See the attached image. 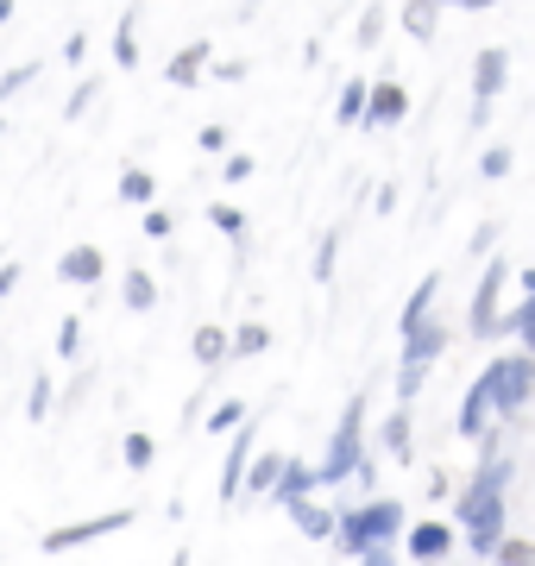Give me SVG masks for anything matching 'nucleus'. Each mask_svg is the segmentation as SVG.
Masks as SVG:
<instances>
[{"label":"nucleus","instance_id":"18","mask_svg":"<svg viewBox=\"0 0 535 566\" xmlns=\"http://www.w3.org/2000/svg\"><path fill=\"white\" fill-rule=\"evenodd\" d=\"M126 308H133V315H145V308H158V283L145 277V271H126Z\"/></svg>","mask_w":535,"mask_h":566},{"label":"nucleus","instance_id":"4","mask_svg":"<svg viewBox=\"0 0 535 566\" xmlns=\"http://www.w3.org/2000/svg\"><path fill=\"white\" fill-rule=\"evenodd\" d=\"M504 283H511V264H504V259H485V277H479V290H473V315H466V327H473L479 340H492V322H497V296H504Z\"/></svg>","mask_w":535,"mask_h":566},{"label":"nucleus","instance_id":"12","mask_svg":"<svg viewBox=\"0 0 535 566\" xmlns=\"http://www.w3.org/2000/svg\"><path fill=\"white\" fill-rule=\"evenodd\" d=\"M208 57H214V51H208V39H196V44H183V51L170 57L165 76L177 82V88H196V82H202V70H208Z\"/></svg>","mask_w":535,"mask_h":566},{"label":"nucleus","instance_id":"7","mask_svg":"<svg viewBox=\"0 0 535 566\" xmlns=\"http://www.w3.org/2000/svg\"><path fill=\"white\" fill-rule=\"evenodd\" d=\"M441 353H448V327L422 315V322L403 334V365H429V371H434V359H441Z\"/></svg>","mask_w":535,"mask_h":566},{"label":"nucleus","instance_id":"22","mask_svg":"<svg viewBox=\"0 0 535 566\" xmlns=\"http://www.w3.org/2000/svg\"><path fill=\"white\" fill-rule=\"evenodd\" d=\"M429 385V365H397V403H416Z\"/></svg>","mask_w":535,"mask_h":566},{"label":"nucleus","instance_id":"24","mask_svg":"<svg viewBox=\"0 0 535 566\" xmlns=\"http://www.w3.org/2000/svg\"><path fill=\"white\" fill-rule=\"evenodd\" d=\"M385 447H391V460H410V416L403 409L385 422Z\"/></svg>","mask_w":535,"mask_h":566},{"label":"nucleus","instance_id":"21","mask_svg":"<svg viewBox=\"0 0 535 566\" xmlns=\"http://www.w3.org/2000/svg\"><path fill=\"white\" fill-rule=\"evenodd\" d=\"M189 346H196V359L202 365H221L227 359V327H196V340Z\"/></svg>","mask_w":535,"mask_h":566},{"label":"nucleus","instance_id":"14","mask_svg":"<svg viewBox=\"0 0 535 566\" xmlns=\"http://www.w3.org/2000/svg\"><path fill=\"white\" fill-rule=\"evenodd\" d=\"M485 409H492V390H485V378H473V385H466V403H460V434H466V441L485 434Z\"/></svg>","mask_w":535,"mask_h":566},{"label":"nucleus","instance_id":"3","mask_svg":"<svg viewBox=\"0 0 535 566\" xmlns=\"http://www.w3.org/2000/svg\"><path fill=\"white\" fill-rule=\"evenodd\" d=\"M359 422H366V397H353L347 416H340V428H334L328 460L315 465V479H322V485H340V479H353V465H359Z\"/></svg>","mask_w":535,"mask_h":566},{"label":"nucleus","instance_id":"45","mask_svg":"<svg viewBox=\"0 0 535 566\" xmlns=\"http://www.w3.org/2000/svg\"><path fill=\"white\" fill-rule=\"evenodd\" d=\"M7 20H13V0H0V25H7Z\"/></svg>","mask_w":535,"mask_h":566},{"label":"nucleus","instance_id":"41","mask_svg":"<svg viewBox=\"0 0 535 566\" xmlns=\"http://www.w3.org/2000/svg\"><path fill=\"white\" fill-rule=\"evenodd\" d=\"M378 25H385V13L371 7V13H366V25H359V44H378Z\"/></svg>","mask_w":535,"mask_h":566},{"label":"nucleus","instance_id":"27","mask_svg":"<svg viewBox=\"0 0 535 566\" xmlns=\"http://www.w3.org/2000/svg\"><path fill=\"white\" fill-rule=\"evenodd\" d=\"M535 303H516L511 308V315H497V322H492V334H535Z\"/></svg>","mask_w":535,"mask_h":566},{"label":"nucleus","instance_id":"19","mask_svg":"<svg viewBox=\"0 0 535 566\" xmlns=\"http://www.w3.org/2000/svg\"><path fill=\"white\" fill-rule=\"evenodd\" d=\"M434 290H441V277H422V283H416V296H410V303H403V315H397V327H403V334H410V327L422 322V315H429Z\"/></svg>","mask_w":535,"mask_h":566},{"label":"nucleus","instance_id":"1","mask_svg":"<svg viewBox=\"0 0 535 566\" xmlns=\"http://www.w3.org/2000/svg\"><path fill=\"white\" fill-rule=\"evenodd\" d=\"M403 528V504L397 497H378V504H359L347 516H334V535L347 554L359 560H391V535Z\"/></svg>","mask_w":535,"mask_h":566},{"label":"nucleus","instance_id":"30","mask_svg":"<svg viewBox=\"0 0 535 566\" xmlns=\"http://www.w3.org/2000/svg\"><path fill=\"white\" fill-rule=\"evenodd\" d=\"M120 453H126V465H133V472H145V465H151V434H139V428H133Z\"/></svg>","mask_w":535,"mask_h":566},{"label":"nucleus","instance_id":"20","mask_svg":"<svg viewBox=\"0 0 535 566\" xmlns=\"http://www.w3.org/2000/svg\"><path fill=\"white\" fill-rule=\"evenodd\" d=\"M334 259H340V227H328V233H322V245H315V271H310V277H315V283H334Z\"/></svg>","mask_w":535,"mask_h":566},{"label":"nucleus","instance_id":"35","mask_svg":"<svg viewBox=\"0 0 535 566\" xmlns=\"http://www.w3.org/2000/svg\"><path fill=\"white\" fill-rule=\"evenodd\" d=\"M170 227H177V221H170L165 208H151V202H145V240H170Z\"/></svg>","mask_w":535,"mask_h":566},{"label":"nucleus","instance_id":"17","mask_svg":"<svg viewBox=\"0 0 535 566\" xmlns=\"http://www.w3.org/2000/svg\"><path fill=\"white\" fill-rule=\"evenodd\" d=\"M434 20H441V0H410L403 7V32L410 39H434Z\"/></svg>","mask_w":535,"mask_h":566},{"label":"nucleus","instance_id":"43","mask_svg":"<svg viewBox=\"0 0 535 566\" xmlns=\"http://www.w3.org/2000/svg\"><path fill=\"white\" fill-rule=\"evenodd\" d=\"M13 283H20V264H7V271H0V303L13 296Z\"/></svg>","mask_w":535,"mask_h":566},{"label":"nucleus","instance_id":"11","mask_svg":"<svg viewBox=\"0 0 535 566\" xmlns=\"http://www.w3.org/2000/svg\"><path fill=\"white\" fill-rule=\"evenodd\" d=\"M403 547H410L416 560H441V554L453 547V528H448V523H434V516H429V523H416L410 535H403Z\"/></svg>","mask_w":535,"mask_h":566},{"label":"nucleus","instance_id":"44","mask_svg":"<svg viewBox=\"0 0 535 566\" xmlns=\"http://www.w3.org/2000/svg\"><path fill=\"white\" fill-rule=\"evenodd\" d=\"M441 7H466V13H485V7H497V0H441Z\"/></svg>","mask_w":535,"mask_h":566},{"label":"nucleus","instance_id":"34","mask_svg":"<svg viewBox=\"0 0 535 566\" xmlns=\"http://www.w3.org/2000/svg\"><path fill=\"white\" fill-rule=\"evenodd\" d=\"M25 416H32V422H44V416H51V378H39V385H32V397H25Z\"/></svg>","mask_w":535,"mask_h":566},{"label":"nucleus","instance_id":"31","mask_svg":"<svg viewBox=\"0 0 535 566\" xmlns=\"http://www.w3.org/2000/svg\"><path fill=\"white\" fill-rule=\"evenodd\" d=\"M114 63H120V70H133V63H139V39H133V20H126L120 32H114Z\"/></svg>","mask_w":535,"mask_h":566},{"label":"nucleus","instance_id":"25","mask_svg":"<svg viewBox=\"0 0 535 566\" xmlns=\"http://www.w3.org/2000/svg\"><path fill=\"white\" fill-rule=\"evenodd\" d=\"M277 465H284V460H271V453H265V460H246V479H240V491H271Z\"/></svg>","mask_w":535,"mask_h":566},{"label":"nucleus","instance_id":"40","mask_svg":"<svg viewBox=\"0 0 535 566\" xmlns=\"http://www.w3.org/2000/svg\"><path fill=\"white\" fill-rule=\"evenodd\" d=\"M252 177V158L246 151H233V158H227V182H246Z\"/></svg>","mask_w":535,"mask_h":566},{"label":"nucleus","instance_id":"13","mask_svg":"<svg viewBox=\"0 0 535 566\" xmlns=\"http://www.w3.org/2000/svg\"><path fill=\"white\" fill-rule=\"evenodd\" d=\"M284 510H290V523L303 528L310 542H328V535H334V516H328V510H322V504H310V497H290Z\"/></svg>","mask_w":535,"mask_h":566},{"label":"nucleus","instance_id":"26","mask_svg":"<svg viewBox=\"0 0 535 566\" xmlns=\"http://www.w3.org/2000/svg\"><path fill=\"white\" fill-rule=\"evenodd\" d=\"M492 560H504V566H523V560H535V547L523 542V535H497V547H492Z\"/></svg>","mask_w":535,"mask_h":566},{"label":"nucleus","instance_id":"9","mask_svg":"<svg viewBox=\"0 0 535 566\" xmlns=\"http://www.w3.org/2000/svg\"><path fill=\"white\" fill-rule=\"evenodd\" d=\"M504 70H511V51H504V44L479 51V63H473V95H479V102H497V88H504Z\"/></svg>","mask_w":535,"mask_h":566},{"label":"nucleus","instance_id":"15","mask_svg":"<svg viewBox=\"0 0 535 566\" xmlns=\"http://www.w3.org/2000/svg\"><path fill=\"white\" fill-rule=\"evenodd\" d=\"M310 491H322V479H315V465H277V479H271V497H310Z\"/></svg>","mask_w":535,"mask_h":566},{"label":"nucleus","instance_id":"2","mask_svg":"<svg viewBox=\"0 0 535 566\" xmlns=\"http://www.w3.org/2000/svg\"><path fill=\"white\" fill-rule=\"evenodd\" d=\"M479 378H485V390H492L497 416H523V409H529V390H535V359L529 353H504V359H492Z\"/></svg>","mask_w":535,"mask_h":566},{"label":"nucleus","instance_id":"36","mask_svg":"<svg viewBox=\"0 0 535 566\" xmlns=\"http://www.w3.org/2000/svg\"><path fill=\"white\" fill-rule=\"evenodd\" d=\"M76 346H83V322H57V353L76 359Z\"/></svg>","mask_w":535,"mask_h":566},{"label":"nucleus","instance_id":"5","mask_svg":"<svg viewBox=\"0 0 535 566\" xmlns=\"http://www.w3.org/2000/svg\"><path fill=\"white\" fill-rule=\"evenodd\" d=\"M114 528H133V510H107V516H88V523L51 528V535H44V554H70V547L102 542V535H114Z\"/></svg>","mask_w":535,"mask_h":566},{"label":"nucleus","instance_id":"10","mask_svg":"<svg viewBox=\"0 0 535 566\" xmlns=\"http://www.w3.org/2000/svg\"><path fill=\"white\" fill-rule=\"evenodd\" d=\"M102 245H70V252H63V259H57V277L63 283H83V290H88V283H95V277H102Z\"/></svg>","mask_w":535,"mask_h":566},{"label":"nucleus","instance_id":"38","mask_svg":"<svg viewBox=\"0 0 535 566\" xmlns=\"http://www.w3.org/2000/svg\"><path fill=\"white\" fill-rule=\"evenodd\" d=\"M88 102H95V82H83V88L63 102V114H70V120H83V107H88Z\"/></svg>","mask_w":535,"mask_h":566},{"label":"nucleus","instance_id":"28","mask_svg":"<svg viewBox=\"0 0 535 566\" xmlns=\"http://www.w3.org/2000/svg\"><path fill=\"white\" fill-rule=\"evenodd\" d=\"M359 114H366V82H347L340 88V126H359Z\"/></svg>","mask_w":535,"mask_h":566},{"label":"nucleus","instance_id":"29","mask_svg":"<svg viewBox=\"0 0 535 566\" xmlns=\"http://www.w3.org/2000/svg\"><path fill=\"white\" fill-rule=\"evenodd\" d=\"M208 221L221 227L227 240H240V233H246V214H240V208H227V202H214V208H208Z\"/></svg>","mask_w":535,"mask_h":566},{"label":"nucleus","instance_id":"37","mask_svg":"<svg viewBox=\"0 0 535 566\" xmlns=\"http://www.w3.org/2000/svg\"><path fill=\"white\" fill-rule=\"evenodd\" d=\"M504 170H511V151H504V145H492V151H485V164H479V177H504Z\"/></svg>","mask_w":535,"mask_h":566},{"label":"nucleus","instance_id":"32","mask_svg":"<svg viewBox=\"0 0 535 566\" xmlns=\"http://www.w3.org/2000/svg\"><path fill=\"white\" fill-rule=\"evenodd\" d=\"M233 422H246V403H240V397H233V403H221L214 416H208V434H227Z\"/></svg>","mask_w":535,"mask_h":566},{"label":"nucleus","instance_id":"23","mask_svg":"<svg viewBox=\"0 0 535 566\" xmlns=\"http://www.w3.org/2000/svg\"><path fill=\"white\" fill-rule=\"evenodd\" d=\"M151 196H158V182L145 177V170H126V177H120V202L145 208V202H151Z\"/></svg>","mask_w":535,"mask_h":566},{"label":"nucleus","instance_id":"16","mask_svg":"<svg viewBox=\"0 0 535 566\" xmlns=\"http://www.w3.org/2000/svg\"><path fill=\"white\" fill-rule=\"evenodd\" d=\"M265 346H271V327L265 322H246L240 334H227V353H233V359H259Z\"/></svg>","mask_w":535,"mask_h":566},{"label":"nucleus","instance_id":"39","mask_svg":"<svg viewBox=\"0 0 535 566\" xmlns=\"http://www.w3.org/2000/svg\"><path fill=\"white\" fill-rule=\"evenodd\" d=\"M63 57L83 63V57H88V32H70V39H63Z\"/></svg>","mask_w":535,"mask_h":566},{"label":"nucleus","instance_id":"42","mask_svg":"<svg viewBox=\"0 0 535 566\" xmlns=\"http://www.w3.org/2000/svg\"><path fill=\"white\" fill-rule=\"evenodd\" d=\"M202 151H227V126H202Z\"/></svg>","mask_w":535,"mask_h":566},{"label":"nucleus","instance_id":"33","mask_svg":"<svg viewBox=\"0 0 535 566\" xmlns=\"http://www.w3.org/2000/svg\"><path fill=\"white\" fill-rule=\"evenodd\" d=\"M32 76H39V63H20V70H7V76H0V102H13V95H20Z\"/></svg>","mask_w":535,"mask_h":566},{"label":"nucleus","instance_id":"8","mask_svg":"<svg viewBox=\"0 0 535 566\" xmlns=\"http://www.w3.org/2000/svg\"><path fill=\"white\" fill-rule=\"evenodd\" d=\"M227 434H233V453H227V465H221V504H233V497H240V479H246V460H252V428L233 422Z\"/></svg>","mask_w":535,"mask_h":566},{"label":"nucleus","instance_id":"6","mask_svg":"<svg viewBox=\"0 0 535 566\" xmlns=\"http://www.w3.org/2000/svg\"><path fill=\"white\" fill-rule=\"evenodd\" d=\"M410 114V95L397 88V82H366V114H359V126H397Z\"/></svg>","mask_w":535,"mask_h":566}]
</instances>
